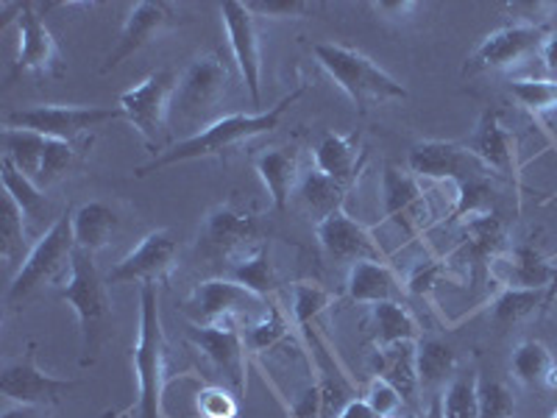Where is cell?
Wrapping results in <instances>:
<instances>
[{"label":"cell","instance_id":"f35d334b","mask_svg":"<svg viewBox=\"0 0 557 418\" xmlns=\"http://www.w3.org/2000/svg\"><path fill=\"white\" fill-rule=\"evenodd\" d=\"M243 337H246V348H251V352H271V348L290 341V327H287L285 316L273 307L262 318L246 323Z\"/></svg>","mask_w":557,"mask_h":418},{"label":"cell","instance_id":"cb8c5ba5","mask_svg":"<svg viewBox=\"0 0 557 418\" xmlns=\"http://www.w3.org/2000/svg\"><path fill=\"white\" fill-rule=\"evenodd\" d=\"M505 221L496 209L471 216L462 221V241L455 248L449 260H471V262H494L505 254Z\"/></svg>","mask_w":557,"mask_h":418},{"label":"cell","instance_id":"1f68e13d","mask_svg":"<svg viewBox=\"0 0 557 418\" xmlns=\"http://www.w3.org/2000/svg\"><path fill=\"white\" fill-rule=\"evenodd\" d=\"M228 279H235V282H240L243 287H248V291H253L262 298L273 296L278 291V276L271 260V248L260 243L251 251L235 257L232 260V276Z\"/></svg>","mask_w":557,"mask_h":418},{"label":"cell","instance_id":"ee69618b","mask_svg":"<svg viewBox=\"0 0 557 418\" xmlns=\"http://www.w3.org/2000/svg\"><path fill=\"white\" fill-rule=\"evenodd\" d=\"M449 260L418 262L410 276H407V291L416 293V296H430L432 291H437L449 279Z\"/></svg>","mask_w":557,"mask_h":418},{"label":"cell","instance_id":"f5cc1de1","mask_svg":"<svg viewBox=\"0 0 557 418\" xmlns=\"http://www.w3.org/2000/svg\"><path fill=\"white\" fill-rule=\"evenodd\" d=\"M337 418H380L366 399H351Z\"/></svg>","mask_w":557,"mask_h":418},{"label":"cell","instance_id":"ac0fdd59","mask_svg":"<svg viewBox=\"0 0 557 418\" xmlns=\"http://www.w3.org/2000/svg\"><path fill=\"white\" fill-rule=\"evenodd\" d=\"M193 343L201 348V355L212 362L221 377H226L228 388L240 396L248 388L246 374V337L237 323H221V327H196L190 330Z\"/></svg>","mask_w":557,"mask_h":418},{"label":"cell","instance_id":"60d3db41","mask_svg":"<svg viewBox=\"0 0 557 418\" xmlns=\"http://www.w3.org/2000/svg\"><path fill=\"white\" fill-rule=\"evenodd\" d=\"M330 305H332L330 291L301 282V285H296V291H293V321H296V327L305 330V327H310V323L315 321V318L321 316Z\"/></svg>","mask_w":557,"mask_h":418},{"label":"cell","instance_id":"9c48e42d","mask_svg":"<svg viewBox=\"0 0 557 418\" xmlns=\"http://www.w3.org/2000/svg\"><path fill=\"white\" fill-rule=\"evenodd\" d=\"M17 34L20 51L12 64V73L7 76V84H14L23 76H64L62 48L53 39V34L48 32L34 3H17Z\"/></svg>","mask_w":557,"mask_h":418},{"label":"cell","instance_id":"d6986e66","mask_svg":"<svg viewBox=\"0 0 557 418\" xmlns=\"http://www.w3.org/2000/svg\"><path fill=\"white\" fill-rule=\"evenodd\" d=\"M382 212L393 226H399L407 237H416L424 229L426 216V193L421 182L410 171L399 165H385L382 173Z\"/></svg>","mask_w":557,"mask_h":418},{"label":"cell","instance_id":"277c9868","mask_svg":"<svg viewBox=\"0 0 557 418\" xmlns=\"http://www.w3.org/2000/svg\"><path fill=\"white\" fill-rule=\"evenodd\" d=\"M62 298L73 307V312H76L84 337V352H87V355H98V352L112 341L114 316L107 279H103L96 268V254H89L76 246Z\"/></svg>","mask_w":557,"mask_h":418},{"label":"cell","instance_id":"f907efd6","mask_svg":"<svg viewBox=\"0 0 557 418\" xmlns=\"http://www.w3.org/2000/svg\"><path fill=\"white\" fill-rule=\"evenodd\" d=\"M293 418H321V388L310 385L293 405Z\"/></svg>","mask_w":557,"mask_h":418},{"label":"cell","instance_id":"4dcf8cb0","mask_svg":"<svg viewBox=\"0 0 557 418\" xmlns=\"http://www.w3.org/2000/svg\"><path fill=\"white\" fill-rule=\"evenodd\" d=\"M557 291H527V287H505L491 305V321L496 327H516L527 321L539 310H546L552 305Z\"/></svg>","mask_w":557,"mask_h":418},{"label":"cell","instance_id":"7402d4cb","mask_svg":"<svg viewBox=\"0 0 557 418\" xmlns=\"http://www.w3.org/2000/svg\"><path fill=\"white\" fill-rule=\"evenodd\" d=\"M405 291L387 262L362 260L348 268L346 293L355 305H401Z\"/></svg>","mask_w":557,"mask_h":418},{"label":"cell","instance_id":"c3c4849f","mask_svg":"<svg viewBox=\"0 0 557 418\" xmlns=\"http://www.w3.org/2000/svg\"><path fill=\"white\" fill-rule=\"evenodd\" d=\"M510 12L519 17V26H532V28H546L544 23L549 20V14L555 12V3H510Z\"/></svg>","mask_w":557,"mask_h":418},{"label":"cell","instance_id":"db71d44e","mask_svg":"<svg viewBox=\"0 0 557 418\" xmlns=\"http://www.w3.org/2000/svg\"><path fill=\"white\" fill-rule=\"evenodd\" d=\"M0 418H37V407H28V405H14L3 410Z\"/></svg>","mask_w":557,"mask_h":418},{"label":"cell","instance_id":"484cf974","mask_svg":"<svg viewBox=\"0 0 557 418\" xmlns=\"http://www.w3.org/2000/svg\"><path fill=\"white\" fill-rule=\"evenodd\" d=\"M362 168H366V151L360 148L355 134H323L315 146V171L355 187Z\"/></svg>","mask_w":557,"mask_h":418},{"label":"cell","instance_id":"8d00e7d4","mask_svg":"<svg viewBox=\"0 0 557 418\" xmlns=\"http://www.w3.org/2000/svg\"><path fill=\"white\" fill-rule=\"evenodd\" d=\"M444 418H480V374H460L446 385L441 396Z\"/></svg>","mask_w":557,"mask_h":418},{"label":"cell","instance_id":"ffe728a7","mask_svg":"<svg viewBox=\"0 0 557 418\" xmlns=\"http://www.w3.org/2000/svg\"><path fill=\"white\" fill-rule=\"evenodd\" d=\"M171 23L173 9L165 0H139V3H134L126 23H123L121 28V37H117L114 48L109 51L107 62H103V73H109V70H114L121 62H126L128 57L143 51V48L151 45L159 34L171 26Z\"/></svg>","mask_w":557,"mask_h":418},{"label":"cell","instance_id":"5b68a950","mask_svg":"<svg viewBox=\"0 0 557 418\" xmlns=\"http://www.w3.org/2000/svg\"><path fill=\"white\" fill-rule=\"evenodd\" d=\"M73 251H76V235H73V207L67 204L57 221L48 226V232L39 235V241L28 248L26 262L14 273L12 285H9L7 305H23L39 287L57 282L73 262Z\"/></svg>","mask_w":557,"mask_h":418},{"label":"cell","instance_id":"836d02e7","mask_svg":"<svg viewBox=\"0 0 557 418\" xmlns=\"http://www.w3.org/2000/svg\"><path fill=\"white\" fill-rule=\"evenodd\" d=\"M348 190H351V184L337 182V179L326 176V173L315 171V168L310 173H305L301 184H298V196H301V201L307 204V209H310L318 221H323L335 209H341Z\"/></svg>","mask_w":557,"mask_h":418},{"label":"cell","instance_id":"6da1fadb","mask_svg":"<svg viewBox=\"0 0 557 418\" xmlns=\"http://www.w3.org/2000/svg\"><path fill=\"white\" fill-rule=\"evenodd\" d=\"M307 93V84L296 87L290 96H285L276 107L265 109V112H237L228 114V118H221V121L209 123L207 128H201L193 137L182 139L173 148H165V153L153 157L148 165L137 168V176H151V173L162 171V168H173L178 162H193V159H207V157H223V153L235 151L243 143L253 137H262V134L276 132L282 118H285L287 109L298 101V98Z\"/></svg>","mask_w":557,"mask_h":418},{"label":"cell","instance_id":"7c38bea8","mask_svg":"<svg viewBox=\"0 0 557 418\" xmlns=\"http://www.w3.org/2000/svg\"><path fill=\"white\" fill-rule=\"evenodd\" d=\"M70 388H76V380H57L51 374H42V368L37 366V343H28L26 355L3 368L0 374V391L14 405H59Z\"/></svg>","mask_w":557,"mask_h":418},{"label":"cell","instance_id":"8992f818","mask_svg":"<svg viewBox=\"0 0 557 418\" xmlns=\"http://www.w3.org/2000/svg\"><path fill=\"white\" fill-rule=\"evenodd\" d=\"M178 76L173 70H157L137 87L126 89L117 101V109L134 126V132L143 137L153 153H165L168 146V118L173 109V96H176Z\"/></svg>","mask_w":557,"mask_h":418},{"label":"cell","instance_id":"b9f144b4","mask_svg":"<svg viewBox=\"0 0 557 418\" xmlns=\"http://www.w3.org/2000/svg\"><path fill=\"white\" fill-rule=\"evenodd\" d=\"M196 410L201 418H237L240 402L232 388L207 385L196 393Z\"/></svg>","mask_w":557,"mask_h":418},{"label":"cell","instance_id":"7bdbcfd3","mask_svg":"<svg viewBox=\"0 0 557 418\" xmlns=\"http://www.w3.org/2000/svg\"><path fill=\"white\" fill-rule=\"evenodd\" d=\"M516 399L510 388L499 380L480 377V418H513Z\"/></svg>","mask_w":557,"mask_h":418},{"label":"cell","instance_id":"4fadbf2b","mask_svg":"<svg viewBox=\"0 0 557 418\" xmlns=\"http://www.w3.org/2000/svg\"><path fill=\"white\" fill-rule=\"evenodd\" d=\"M412 176L421 179H446V182H466V179L487 176V168L482 165L480 159L460 143H444V139H424L412 146L410 159H407Z\"/></svg>","mask_w":557,"mask_h":418},{"label":"cell","instance_id":"ba28073f","mask_svg":"<svg viewBox=\"0 0 557 418\" xmlns=\"http://www.w3.org/2000/svg\"><path fill=\"white\" fill-rule=\"evenodd\" d=\"M265 305L268 298L257 296L235 279H207V282H198L184 305V312L196 327H221V323H237L243 318L246 323H251V318L257 321L265 316Z\"/></svg>","mask_w":557,"mask_h":418},{"label":"cell","instance_id":"52a82bcc","mask_svg":"<svg viewBox=\"0 0 557 418\" xmlns=\"http://www.w3.org/2000/svg\"><path fill=\"white\" fill-rule=\"evenodd\" d=\"M123 118L121 109L107 107H62V103H42V107L14 109L3 114V128H26L48 139L76 146L78 139L96 132L103 123Z\"/></svg>","mask_w":557,"mask_h":418},{"label":"cell","instance_id":"d4e9b609","mask_svg":"<svg viewBox=\"0 0 557 418\" xmlns=\"http://www.w3.org/2000/svg\"><path fill=\"white\" fill-rule=\"evenodd\" d=\"M253 168L260 173L262 184H265L268 196H271L273 209L282 212L290 201L293 193L298 190L301 184V165H298V148L285 146V148H268L260 157L253 159Z\"/></svg>","mask_w":557,"mask_h":418},{"label":"cell","instance_id":"e575fe53","mask_svg":"<svg viewBox=\"0 0 557 418\" xmlns=\"http://www.w3.org/2000/svg\"><path fill=\"white\" fill-rule=\"evenodd\" d=\"M26 216L20 204L14 201L9 193H3V209H0V257L7 262V268H23L28 251H26Z\"/></svg>","mask_w":557,"mask_h":418},{"label":"cell","instance_id":"2e32d148","mask_svg":"<svg viewBox=\"0 0 557 418\" xmlns=\"http://www.w3.org/2000/svg\"><path fill=\"white\" fill-rule=\"evenodd\" d=\"M315 235L321 241L323 251L330 254L332 260L341 262H387L385 251H382L380 241L374 237V232L368 226H362L357 218H351L346 212V207L335 209L332 216H326L323 221L315 223Z\"/></svg>","mask_w":557,"mask_h":418},{"label":"cell","instance_id":"bcb514c9","mask_svg":"<svg viewBox=\"0 0 557 418\" xmlns=\"http://www.w3.org/2000/svg\"><path fill=\"white\" fill-rule=\"evenodd\" d=\"M253 14H262V17H305L307 12H312V3L305 0H253L248 3Z\"/></svg>","mask_w":557,"mask_h":418},{"label":"cell","instance_id":"f6af8a7d","mask_svg":"<svg viewBox=\"0 0 557 418\" xmlns=\"http://www.w3.org/2000/svg\"><path fill=\"white\" fill-rule=\"evenodd\" d=\"M366 402L371 405V410H374L380 418H396V416H399L401 402H405V399H401V393L396 391L391 382L374 377V380H371V385H368V391H366Z\"/></svg>","mask_w":557,"mask_h":418},{"label":"cell","instance_id":"74e56055","mask_svg":"<svg viewBox=\"0 0 557 418\" xmlns=\"http://www.w3.org/2000/svg\"><path fill=\"white\" fill-rule=\"evenodd\" d=\"M510 96L530 114L541 118L557 109V82L555 78H510Z\"/></svg>","mask_w":557,"mask_h":418},{"label":"cell","instance_id":"5bb4252c","mask_svg":"<svg viewBox=\"0 0 557 418\" xmlns=\"http://www.w3.org/2000/svg\"><path fill=\"white\" fill-rule=\"evenodd\" d=\"M260 218L240 212L232 204H218L215 209H209L201 223V246L212 257L232 262L240 254L251 251L253 243L260 241Z\"/></svg>","mask_w":557,"mask_h":418},{"label":"cell","instance_id":"816d5d0a","mask_svg":"<svg viewBox=\"0 0 557 418\" xmlns=\"http://www.w3.org/2000/svg\"><path fill=\"white\" fill-rule=\"evenodd\" d=\"M541 59H544V67L549 76H555L557 82V32L546 34L544 48H541Z\"/></svg>","mask_w":557,"mask_h":418},{"label":"cell","instance_id":"6f0895ef","mask_svg":"<svg viewBox=\"0 0 557 418\" xmlns=\"http://www.w3.org/2000/svg\"><path fill=\"white\" fill-rule=\"evenodd\" d=\"M549 418H557V410H555V413H552V416H549Z\"/></svg>","mask_w":557,"mask_h":418},{"label":"cell","instance_id":"11a10c76","mask_svg":"<svg viewBox=\"0 0 557 418\" xmlns=\"http://www.w3.org/2000/svg\"><path fill=\"white\" fill-rule=\"evenodd\" d=\"M418 418H444V413H441V399H435V402H432V407H430V410H426L424 416H418Z\"/></svg>","mask_w":557,"mask_h":418},{"label":"cell","instance_id":"44dd1931","mask_svg":"<svg viewBox=\"0 0 557 418\" xmlns=\"http://www.w3.org/2000/svg\"><path fill=\"white\" fill-rule=\"evenodd\" d=\"M496 279L505 287H527V291H557V266L546 260L535 243H519L499 260L491 262Z\"/></svg>","mask_w":557,"mask_h":418},{"label":"cell","instance_id":"681fc988","mask_svg":"<svg viewBox=\"0 0 557 418\" xmlns=\"http://www.w3.org/2000/svg\"><path fill=\"white\" fill-rule=\"evenodd\" d=\"M376 14H382V20H393V23H405L412 17V12L421 9V3H412V0H382V3H371Z\"/></svg>","mask_w":557,"mask_h":418},{"label":"cell","instance_id":"e0dca14e","mask_svg":"<svg viewBox=\"0 0 557 418\" xmlns=\"http://www.w3.org/2000/svg\"><path fill=\"white\" fill-rule=\"evenodd\" d=\"M228 70L215 53H203L187 64L182 76H178L176 96H173V109L178 118H196L215 107L221 96L226 93Z\"/></svg>","mask_w":557,"mask_h":418},{"label":"cell","instance_id":"ab89813d","mask_svg":"<svg viewBox=\"0 0 557 418\" xmlns=\"http://www.w3.org/2000/svg\"><path fill=\"white\" fill-rule=\"evenodd\" d=\"M491 209H494V184L487 182V176L466 179V182L457 184L451 218L466 221V218L482 216V212H491Z\"/></svg>","mask_w":557,"mask_h":418},{"label":"cell","instance_id":"4316f807","mask_svg":"<svg viewBox=\"0 0 557 418\" xmlns=\"http://www.w3.org/2000/svg\"><path fill=\"white\" fill-rule=\"evenodd\" d=\"M416 346L418 343L412 341L393 343V346L374 348V355H371V371H374V377L391 382L401 393L405 402L416 399V391L421 388L418 385Z\"/></svg>","mask_w":557,"mask_h":418},{"label":"cell","instance_id":"30bf717a","mask_svg":"<svg viewBox=\"0 0 557 418\" xmlns=\"http://www.w3.org/2000/svg\"><path fill=\"white\" fill-rule=\"evenodd\" d=\"M178 266V237L171 229H153L134 251H128L112 271L107 273V285H123V282H137V285H159L168 282Z\"/></svg>","mask_w":557,"mask_h":418},{"label":"cell","instance_id":"8fae6325","mask_svg":"<svg viewBox=\"0 0 557 418\" xmlns=\"http://www.w3.org/2000/svg\"><path fill=\"white\" fill-rule=\"evenodd\" d=\"M221 17L226 26L228 45L235 53L237 70L248 89V98L257 109L262 107V51H260V32H257V14L248 3L240 0H226L221 3Z\"/></svg>","mask_w":557,"mask_h":418},{"label":"cell","instance_id":"7a4b0ae2","mask_svg":"<svg viewBox=\"0 0 557 418\" xmlns=\"http://www.w3.org/2000/svg\"><path fill=\"white\" fill-rule=\"evenodd\" d=\"M137 377V418H162L168 382V343L159 318L157 285H139V335L132 348Z\"/></svg>","mask_w":557,"mask_h":418},{"label":"cell","instance_id":"603a6c76","mask_svg":"<svg viewBox=\"0 0 557 418\" xmlns=\"http://www.w3.org/2000/svg\"><path fill=\"white\" fill-rule=\"evenodd\" d=\"M471 153L480 159L487 171L499 173V176L516 179V139L510 137L502 126L499 114L485 112L480 118V126L474 128L471 139L466 143Z\"/></svg>","mask_w":557,"mask_h":418},{"label":"cell","instance_id":"3957f363","mask_svg":"<svg viewBox=\"0 0 557 418\" xmlns=\"http://www.w3.org/2000/svg\"><path fill=\"white\" fill-rule=\"evenodd\" d=\"M312 57L326 70V76L351 98L355 109L366 114L376 103L405 101L407 89L366 53L335 42L312 45Z\"/></svg>","mask_w":557,"mask_h":418},{"label":"cell","instance_id":"9f6ffc18","mask_svg":"<svg viewBox=\"0 0 557 418\" xmlns=\"http://www.w3.org/2000/svg\"><path fill=\"white\" fill-rule=\"evenodd\" d=\"M101 418H121V413H117V410H109V413H103Z\"/></svg>","mask_w":557,"mask_h":418},{"label":"cell","instance_id":"f546056e","mask_svg":"<svg viewBox=\"0 0 557 418\" xmlns=\"http://www.w3.org/2000/svg\"><path fill=\"white\" fill-rule=\"evenodd\" d=\"M368 335L374 346H393V343H418V321L405 305H374L368 316Z\"/></svg>","mask_w":557,"mask_h":418},{"label":"cell","instance_id":"d6a6232c","mask_svg":"<svg viewBox=\"0 0 557 418\" xmlns=\"http://www.w3.org/2000/svg\"><path fill=\"white\" fill-rule=\"evenodd\" d=\"M416 366H418V385L435 388L444 385L446 380H455L457 371V352L451 343L441 337H424L416 346Z\"/></svg>","mask_w":557,"mask_h":418},{"label":"cell","instance_id":"83f0119b","mask_svg":"<svg viewBox=\"0 0 557 418\" xmlns=\"http://www.w3.org/2000/svg\"><path fill=\"white\" fill-rule=\"evenodd\" d=\"M121 232V212L107 201H87L73 209V235L76 246L89 254H98Z\"/></svg>","mask_w":557,"mask_h":418},{"label":"cell","instance_id":"7dc6e473","mask_svg":"<svg viewBox=\"0 0 557 418\" xmlns=\"http://www.w3.org/2000/svg\"><path fill=\"white\" fill-rule=\"evenodd\" d=\"M321 418H337L343 413V407L355 396H348L346 388L335 380H323L321 385Z\"/></svg>","mask_w":557,"mask_h":418},{"label":"cell","instance_id":"d590c367","mask_svg":"<svg viewBox=\"0 0 557 418\" xmlns=\"http://www.w3.org/2000/svg\"><path fill=\"white\" fill-rule=\"evenodd\" d=\"M0 176H3V193H9L20 204L26 221L37 223L48 216V198H45L42 187H37L26 173H20L7 157L0 162Z\"/></svg>","mask_w":557,"mask_h":418},{"label":"cell","instance_id":"9a60e30c","mask_svg":"<svg viewBox=\"0 0 557 418\" xmlns=\"http://www.w3.org/2000/svg\"><path fill=\"white\" fill-rule=\"evenodd\" d=\"M546 39V28H532V26H505L499 32L487 34L480 42L471 59L466 62V76H474L482 70H507L513 64L524 62L532 53H541Z\"/></svg>","mask_w":557,"mask_h":418},{"label":"cell","instance_id":"f1b7e54d","mask_svg":"<svg viewBox=\"0 0 557 418\" xmlns=\"http://www.w3.org/2000/svg\"><path fill=\"white\" fill-rule=\"evenodd\" d=\"M510 374L532 391H557V362L541 341H524L516 348Z\"/></svg>","mask_w":557,"mask_h":418}]
</instances>
